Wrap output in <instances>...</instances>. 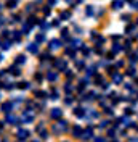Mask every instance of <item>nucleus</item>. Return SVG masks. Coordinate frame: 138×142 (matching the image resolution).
<instances>
[{
  "label": "nucleus",
  "instance_id": "nucleus-21",
  "mask_svg": "<svg viewBox=\"0 0 138 142\" xmlns=\"http://www.w3.org/2000/svg\"><path fill=\"white\" fill-rule=\"evenodd\" d=\"M45 95H47V94H45V92H42V90H35V97H39V99H43Z\"/></svg>",
  "mask_w": 138,
  "mask_h": 142
},
{
  "label": "nucleus",
  "instance_id": "nucleus-37",
  "mask_svg": "<svg viewBox=\"0 0 138 142\" xmlns=\"http://www.w3.org/2000/svg\"><path fill=\"white\" fill-rule=\"evenodd\" d=\"M48 2H50V3H51V5H53V3H55V0H48Z\"/></svg>",
  "mask_w": 138,
  "mask_h": 142
},
{
  "label": "nucleus",
  "instance_id": "nucleus-19",
  "mask_svg": "<svg viewBox=\"0 0 138 142\" xmlns=\"http://www.w3.org/2000/svg\"><path fill=\"white\" fill-rule=\"evenodd\" d=\"M43 39H45V37H43V34H37V36H35V42H37V44L43 42Z\"/></svg>",
  "mask_w": 138,
  "mask_h": 142
},
{
  "label": "nucleus",
  "instance_id": "nucleus-33",
  "mask_svg": "<svg viewBox=\"0 0 138 142\" xmlns=\"http://www.w3.org/2000/svg\"><path fill=\"white\" fill-rule=\"evenodd\" d=\"M128 74H130V76H133V74H135V70L132 68V70H128Z\"/></svg>",
  "mask_w": 138,
  "mask_h": 142
},
{
  "label": "nucleus",
  "instance_id": "nucleus-5",
  "mask_svg": "<svg viewBox=\"0 0 138 142\" xmlns=\"http://www.w3.org/2000/svg\"><path fill=\"white\" fill-rule=\"evenodd\" d=\"M82 137H84V139H91V137H93V129H91V128L85 129L84 134H82Z\"/></svg>",
  "mask_w": 138,
  "mask_h": 142
},
{
  "label": "nucleus",
  "instance_id": "nucleus-30",
  "mask_svg": "<svg viewBox=\"0 0 138 142\" xmlns=\"http://www.w3.org/2000/svg\"><path fill=\"white\" fill-rule=\"evenodd\" d=\"M11 34H10V31H3V37H10Z\"/></svg>",
  "mask_w": 138,
  "mask_h": 142
},
{
  "label": "nucleus",
  "instance_id": "nucleus-4",
  "mask_svg": "<svg viewBox=\"0 0 138 142\" xmlns=\"http://www.w3.org/2000/svg\"><path fill=\"white\" fill-rule=\"evenodd\" d=\"M55 66L63 71V70H66V61H64V60H56V61H55Z\"/></svg>",
  "mask_w": 138,
  "mask_h": 142
},
{
  "label": "nucleus",
  "instance_id": "nucleus-22",
  "mask_svg": "<svg viewBox=\"0 0 138 142\" xmlns=\"http://www.w3.org/2000/svg\"><path fill=\"white\" fill-rule=\"evenodd\" d=\"M61 18H64V20H69V18H71V13H69V12H63V13H61Z\"/></svg>",
  "mask_w": 138,
  "mask_h": 142
},
{
  "label": "nucleus",
  "instance_id": "nucleus-36",
  "mask_svg": "<svg viewBox=\"0 0 138 142\" xmlns=\"http://www.w3.org/2000/svg\"><path fill=\"white\" fill-rule=\"evenodd\" d=\"M135 10H138V2H135Z\"/></svg>",
  "mask_w": 138,
  "mask_h": 142
},
{
  "label": "nucleus",
  "instance_id": "nucleus-17",
  "mask_svg": "<svg viewBox=\"0 0 138 142\" xmlns=\"http://www.w3.org/2000/svg\"><path fill=\"white\" fill-rule=\"evenodd\" d=\"M18 87H19V89H29V82H19V84H18Z\"/></svg>",
  "mask_w": 138,
  "mask_h": 142
},
{
  "label": "nucleus",
  "instance_id": "nucleus-23",
  "mask_svg": "<svg viewBox=\"0 0 138 142\" xmlns=\"http://www.w3.org/2000/svg\"><path fill=\"white\" fill-rule=\"evenodd\" d=\"M121 49H122V47H121V45H119V44H114V47H113V52L116 53V52H119V50H121Z\"/></svg>",
  "mask_w": 138,
  "mask_h": 142
},
{
  "label": "nucleus",
  "instance_id": "nucleus-39",
  "mask_svg": "<svg viewBox=\"0 0 138 142\" xmlns=\"http://www.w3.org/2000/svg\"><path fill=\"white\" fill-rule=\"evenodd\" d=\"M2 126H3V124H2V123H0V129H2Z\"/></svg>",
  "mask_w": 138,
  "mask_h": 142
},
{
  "label": "nucleus",
  "instance_id": "nucleus-34",
  "mask_svg": "<svg viewBox=\"0 0 138 142\" xmlns=\"http://www.w3.org/2000/svg\"><path fill=\"white\" fill-rule=\"evenodd\" d=\"M5 24V21H3V18H0V26H3Z\"/></svg>",
  "mask_w": 138,
  "mask_h": 142
},
{
  "label": "nucleus",
  "instance_id": "nucleus-31",
  "mask_svg": "<svg viewBox=\"0 0 138 142\" xmlns=\"http://www.w3.org/2000/svg\"><path fill=\"white\" fill-rule=\"evenodd\" d=\"M48 136H47V131H42V139H47Z\"/></svg>",
  "mask_w": 138,
  "mask_h": 142
},
{
  "label": "nucleus",
  "instance_id": "nucleus-7",
  "mask_svg": "<svg viewBox=\"0 0 138 142\" xmlns=\"http://www.w3.org/2000/svg\"><path fill=\"white\" fill-rule=\"evenodd\" d=\"M11 108H13V103H11V102H5L3 105H2V110H3L5 113H10Z\"/></svg>",
  "mask_w": 138,
  "mask_h": 142
},
{
  "label": "nucleus",
  "instance_id": "nucleus-38",
  "mask_svg": "<svg viewBox=\"0 0 138 142\" xmlns=\"http://www.w3.org/2000/svg\"><path fill=\"white\" fill-rule=\"evenodd\" d=\"M2 60H3V56H2V55H0V61H2Z\"/></svg>",
  "mask_w": 138,
  "mask_h": 142
},
{
  "label": "nucleus",
  "instance_id": "nucleus-10",
  "mask_svg": "<svg viewBox=\"0 0 138 142\" xmlns=\"http://www.w3.org/2000/svg\"><path fill=\"white\" fill-rule=\"evenodd\" d=\"M6 123H10V124H18V118L8 115V116H6Z\"/></svg>",
  "mask_w": 138,
  "mask_h": 142
},
{
  "label": "nucleus",
  "instance_id": "nucleus-3",
  "mask_svg": "<svg viewBox=\"0 0 138 142\" xmlns=\"http://www.w3.org/2000/svg\"><path fill=\"white\" fill-rule=\"evenodd\" d=\"M68 129V124H66V121H60L56 126H53V131L55 132H60V131H66Z\"/></svg>",
  "mask_w": 138,
  "mask_h": 142
},
{
  "label": "nucleus",
  "instance_id": "nucleus-14",
  "mask_svg": "<svg viewBox=\"0 0 138 142\" xmlns=\"http://www.w3.org/2000/svg\"><path fill=\"white\" fill-rule=\"evenodd\" d=\"M47 78H48V81H56V78H58V74H56V73H50V71H48V74H47Z\"/></svg>",
  "mask_w": 138,
  "mask_h": 142
},
{
  "label": "nucleus",
  "instance_id": "nucleus-11",
  "mask_svg": "<svg viewBox=\"0 0 138 142\" xmlns=\"http://www.w3.org/2000/svg\"><path fill=\"white\" fill-rule=\"evenodd\" d=\"M82 134H84V131H82V128L76 126V128H74V136H76V137H82Z\"/></svg>",
  "mask_w": 138,
  "mask_h": 142
},
{
  "label": "nucleus",
  "instance_id": "nucleus-12",
  "mask_svg": "<svg viewBox=\"0 0 138 142\" xmlns=\"http://www.w3.org/2000/svg\"><path fill=\"white\" fill-rule=\"evenodd\" d=\"M24 61H26V56H24V55H18V56H16V61H15V63H16V65H23Z\"/></svg>",
  "mask_w": 138,
  "mask_h": 142
},
{
  "label": "nucleus",
  "instance_id": "nucleus-43",
  "mask_svg": "<svg viewBox=\"0 0 138 142\" xmlns=\"http://www.w3.org/2000/svg\"><path fill=\"white\" fill-rule=\"evenodd\" d=\"M0 45H2V41H0Z\"/></svg>",
  "mask_w": 138,
  "mask_h": 142
},
{
  "label": "nucleus",
  "instance_id": "nucleus-18",
  "mask_svg": "<svg viewBox=\"0 0 138 142\" xmlns=\"http://www.w3.org/2000/svg\"><path fill=\"white\" fill-rule=\"evenodd\" d=\"M6 7H8V8H10V10H11V8H15V7H16V0H8V3H6Z\"/></svg>",
  "mask_w": 138,
  "mask_h": 142
},
{
  "label": "nucleus",
  "instance_id": "nucleus-13",
  "mask_svg": "<svg viewBox=\"0 0 138 142\" xmlns=\"http://www.w3.org/2000/svg\"><path fill=\"white\" fill-rule=\"evenodd\" d=\"M113 8H116V10L122 8V0H114V2H113Z\"/></svg>",
  "mask_w": 138,
  "mask_h": 142
},
{
  "label": "nucleus",
  "instance_id": "nucleus-6",
  "mask_svg": "<svg viewBox=\"0 0 138 142\" xmlns=\"http://www.w3.org/2000/svg\"><path fill=\"white\" fill-rule=\"evenodd\" d=\"M27 136H29V131H26V129H19V131H18V137H19L21 140L27 139Z\"/></svg>",
  "mask_w": 138,
  "mask_h": 142
},
{
  "label": "nucleus",
  "instance_id": "nucleus-41",
  "mask_svg": "<svg viewBox=\"0 0 138 142\" xmlns=\"http://www.w3.org/2000/svg\"><path fill=\"white\" fill-rule=\"evenodd\" d=\"M136 84H138V78H136Z\"/></svg>",
  "mask_w": 138,
  "mask_h": 142
},
{
  "label": "nucleus",
  "instance_id": "nucleus-42",
  "mask_svg": "<svg viewBox=\"0 0 138 142\" xmlns=\"http://www.w3.org/2000/svg\"><path fill=\"white\" fill-rule=\"evenodd\" d=\"M0 10H2V5H0Z\"/></svg>",
  "mask_w": 138,
  "mask_h": 142
},
{
  "label": "nucleus",
  "instance_id": "nucleus-28",
  "mask_svg": "<svg viewBox=\"0 0 138 142\" xmlns=\"http://www.w3.org/2000/svg\"><path fill=\"white\" fill-rule=\"evenodd\" d=\"M82 52H84V55H88V53H90V50L87 49V47H84V49H82Z\"/></svg>",
  "mask_w": 138,
  "mask_h": 142
},
{
  "label": "nucleus",
  "instance_id": "nucleus-35",
  "mask_svg": "<svg viewBox=\"0 0 138 142\" xmlns=\"http://www.w3.org/2000/svg\"><path fill=\"white\" fill-rule=\"evenodd\" d=\"M96 142H106V140H104V139H101V137H100V139H96Z\"/></svg>",
  "mask_w": 138,
  "mask_h": 142
},
{
  "label": "nucleus",
  "instance_id": "nucleus-40",
  "mask_svg": "<svg viewBox=\"0 0 138 142\" xmlns=\"http://www.w3.org/2000/svg\"><path fill=\"white\" fill-rule=\"evenodd\" d=\"M32 142H39V140H32Z\"/></svg>",
  "mask_w": 138,
  "mask_h": 142
},
{
  "label": "nucleus",
  "instance_id": "nucleus-15",
  "mask_svg": "<svg viewBox=\"0 0 138 142\" xmlns=\"http://www.w3.org/2000/svg\"><path fill=\"white\" fill-rule=\"evenodd\" d=\"M74 115H76V116H84V108H80V107L76 108V110H74Z\"/></svg>",
  "mask_w": 138,
  "mask_h": 142
},
{
  "label": "nucleus",
  "instance_id": "nucleus-2",
  "mask_svg": "<svg viewBox=\"0 0 138 142\" xmlns=\"http://www.w3.org/2000/svg\"><path fill=\"white\" fill-rule=\"evenodd\" d=\"M61 116H63V110H60V108H53L50 111V118H53V120H58Z\"/></svg>",
  "mask_w": 138,
  "mask_h": 142
},
{
  "label": "nucleus",
  "instance_id": "nucleus-25",
  "mask_svg": "<svg viewBox=\"0 0 138 142\" xmlns=\"http://www.w3.org/2000/svg\"><path fill=\"white\" fill-rule=\"evenodd\" d=\"M71 44H72V47L76 49V47H79V45H80V41H71Z\"/></svg>",
  "mask_w": 138,
  "mask_h": 142
},
{
  "label": "nucleus",
  "instance_id": "nucleus-9",
  "mask_svg": "<svg viewBox=\"0 0 138 142\" xmlns=\"http://www.w3.org/2000/svg\"><path fill=\"white\" fill-rule=\"evenodd\" d=\"M60 45H61V42H60L58 39H53V41L50 42V47H51V49H60Z\"/></svg>",
  "mask_w": 138,
  "mask_h": 142
},
{
  "label": "nucleus",
  "instance_id": "nucleus-26",
  "mask_svg": "<svg viewBox=\"0 0 138 142\" xmlns=\"http://www.w3.org/2000/svg\"><path fill=\"white\" fill-rule=\"evenodd\" d=\"M85 13H87V15H91V13H93V8H91V7H87Z\"/></svg>",
  "mask_w": 138,
  "mask_h": 142
},
{
  "label": "nucleus",
  "instance_id": "nucleus-1",
  "mask_svg": "<svg viewBox=\"0 0 138 142\" xmlns=\"http://www.w3.org/2000/svg\"><path fill=\"white\" fill-rule=\"evenodd\" d=\"M34 120V111L32 110H26L23 113V123H31Z\"/></svg>",
  "mask_w": 138,
  "mask_h": 142
},
{
  "label": "nucleus",
  "instance_id": "nucleus-32",
  "mask_svg": "<svg viewBox=\"0 0 138 142\" xmlns=\"http://www.w3.org/2000/svg\"><path fill=\"white\" fill-rule=\"evenodd\" d=\"M35 79H37V81H42V74L37 73V74H35Z\"/></svg>",
  "mask_w": 138,
  "mask_h": 142
},
{
  "label": "nucleus",
  "instance_id": "nucleus-16",
  "mask_svg": "<svg viewBox=\"0 0 138 142\" xmlns=\"http://www.w3.org/2000/svg\"><path fill=\"white\" fill-rule=\"evenodd\" d=\"M113 79H114V82H117V84L122 82V76H121V74H116V73H114V74H113Z\"/></svg>",
  "mask_w": 138,
  "mask_h": 142
},
{
  "label": "nucleus",
  "instance_id": "nucleus-27",
  "mask_svg": "<svg viewBox=\"0 0 138 142\" xmlns=\"http://www.w3.org/2000/svg\"><path fill=\"white\" fill-rule=\"evenodd\" d=\"M10 44H11L10 41H6V42H5V44L2 45V47H3V49H10Z\"/></svg>",
  "mask_w": 138,
  "mask_h": 142
},
{
  "label": "nucleus",
  "instance_id": "nucleus-29",
  "mask_svg": "<svg viewBox=\"0 0 138 142\" xmlns=\"http://www.w3.org/2000/svg\"><path fill=\"white\" fill-rule=\"evenodd\" d=\"M108 126V121H101V124H100V128H106Z\"/></svg>",
  "mask_w": 138,
  "mask_h": 142
},
{
  "label": "nucleus",
  "instance_id": "nucleus-24",
  "mask_svg": "<svg viewBox=\"0 0 138 142\" xmlns=\"http://www.w3.org/2000/svg\"><path fill=\"white\" fill-rule=\"evenodd\" d=\"M95 81H96V82L100 84V86H101V82H103V78H101L100 74H96V76H95Z\"/></svg>",
  "mask_w": 138,
  "mask_h": 142
},
{
  "label": "nucleus",
  "instance_id": "nucleus-20",
  "mask_svg": "<svg viewBox=\"0 0 138 142\" xmlns=\"http://www.w3.org/2000/svg\"><path fill=\"white\" fill-rule=\"evenodd\" d=\"M10 73H13V74H15V76H19V74H21L19 68H10Z\"/></svg>",
  "mask_w": 138,
  "mask_h": 142
},
{
  "label": "nucleus",
  "instance_id": "nucleus-8",
  "mask_svg": "<svg viewBox=\"0 0 138 142\" xmlns=\"http://www.w3.org/2000/svg\"><path fill=\"white\" fill-rule=\"evenodd\" d=\"M27 50H29L31 53H37V52H39V45H35V44H29V45H27Z\"/></svg>",
  "mask_w": 138,
  "mask_h": 142
}]
</instances>
